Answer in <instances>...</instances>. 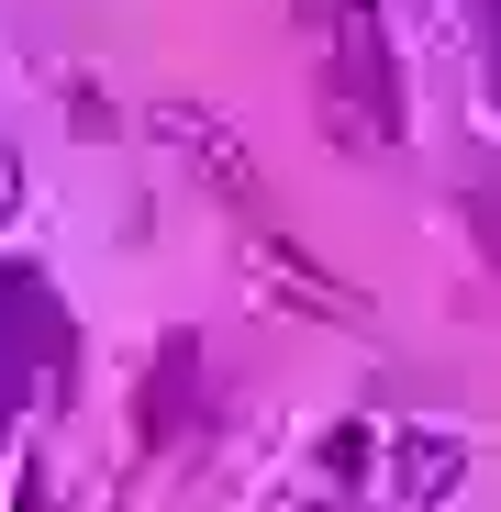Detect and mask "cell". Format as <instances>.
Here are the masks:
<instances>
[{
	"mask_svg": "<svg viewBox=\"0 0 501 512\" xmlns=\"http://www.w3.org/2000/svg\"><path fill=\"white\" fill-rule=\"evenodd\" d=\"M479 234H490V256H501V212H490V201H479Z\"/></svg>",
	"mask_w": 501,
	"mask_h": 512,
	"instance_id": "6da1fadb",
	"label": "cell"
}]
</instances>
